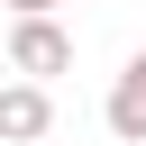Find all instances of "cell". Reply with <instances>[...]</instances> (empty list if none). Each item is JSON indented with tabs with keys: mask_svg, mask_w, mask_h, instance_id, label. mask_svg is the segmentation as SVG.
I'll return each mask as SVG.
<instances>
[{
	"mask_svg": "<svg viewBox=\"0 0 146 146\" xmlns=\"http://www.w3.org/2000/svg\"><path fill=\"white\" fill-rule=\"evenodd\" d=\"M9 73H36V82L73 73V36L55 27V9H18V27H9Z\"/></svg>",
	"mask_w": 146,
	"mask_h": 146,
	"instance_id": "6da1fadb",
	"label": "cell"
},
{
	"mask_svg": "<svg viewBox=\"0 0 146 146\" xmlns=\"http://www.w3.org/2000/svg\"><path fill=\"white\" fill-rule=\"evenodd\" d=\"M46 128H55V91H46L36 73L0 82V146H36Z\"/></svg>",
	"mask_w": 146,
	"mask_h": 146,
	"instance_id": "7a4b0ae2",
	"label": "cell"
},
{
	"mask_svg": "<svg viewBox=\"0 0 146 146\" xmlns=\"http://www.w3.org/2000/svg\"><path fill=\"white\" fill-rule=\"evenodd\" d=\"M100 119H110V137H128V146H146V46L119 64V82H110V100H100Z\"/></svg>",
	"mask_w": 146,
	"mask_h": 146,
	"instance_id": "3957f363",
	"label": "cell"
}]
</instances>
